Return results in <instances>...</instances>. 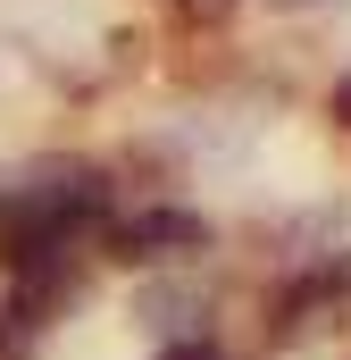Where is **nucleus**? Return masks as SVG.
<instances>
[{
    "label": "nucleus",
    "instance_id": "f257e3e1",
    "mask_svg": "<svg viewBox=\"0 0 351 360\" xmlns=\"http://www.w3.org/2000/svg\"><path fill=\"white\" fill-rule=\"evenodd\" d=\"M84 226H109V176L100 168H59L42 184H8L0 193V269H34L59 260Z\"/></svg>",
    "mask_w": 351,
    "mask_h": 360
},
{
    "label": "nucleus",
    "instance_id": "f03ea898",
    "mask_svg": "<svg viewBox=\"0 0 351 360\" xmlns=\"http://www.w3.org/2000/svg\"><path fill=\"white\" fill-rule=\"evenodd\" d=\"M209 218L201 210H176V201H159V210H134V218H109L100 226V252L109 260H126V269H159V260H184V252H209Z\"/></svg>",
    "mask_w": 351,
    "mask_h": 360
},
{
    "label": "nucleus",
    "instance_id": "7ed1b4c3",
    "mask_svg": "<svg viewBox=\"0 0 351 360\" xmlns=\"http://www.w3.org/2000/svg\"><path fill=\"white\" fill-rule=\"evenodd\" d=\"M151 360H226V352H218L209 335H176V344H159Z\"/></svg>",
    "mask_w": 351,
    "mask_h": 360
},
{
    "label": "nucleus",
    "instance_id": "20e7f679",
    "mask_svg": "<svg viewBox=\"0 0 351 360\" xmlns=\"http://www.w3.org/2000/svg\"><path fill=\"white\" fill-rule=\"evenodd\" d=\"M176 17H192V25H218V17H234V0H176Z\"/></svg>",
    "mask_w": 351,
    "mask_h": 360
},
{
    "label": "nucleus",
    "instance_id": "39448f33",
    "mask_svg": "<svg viewBox=\"0 0 351 360\" xmlns=\"http://www.w3.org/2000/svg\"><path fill=\"white\" fill-rule=\"evenodd\" d=\"M326 109H335V126H351V76H335V92H326Z\"/></svg>",
    "mask_w": 351,
    "mask_h": 360
},
{
    "label": "nucleus",
    "instance_id": "423d86ee",
    "mask_svg": "<svg viewBox=\"0 0 351 360\" xmlns=\"http://www.w3.org/2000/svg\"><path fill=\"white\" fill-rule=\"evenodd\" d=\"M267 8H310V0H267Z\"/></svg>",
    "mask_w": 351,
    "mask_h": 360
}]
</instances>
